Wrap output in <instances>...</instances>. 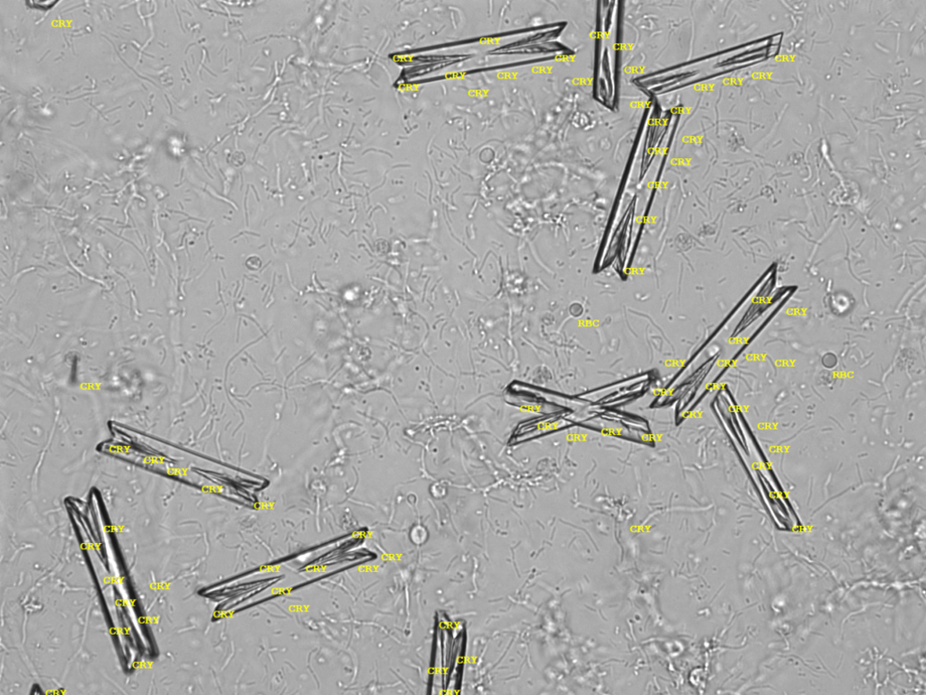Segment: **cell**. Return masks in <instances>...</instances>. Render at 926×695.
<instances>
[{
	"instance_id": "cell-1",
	"label": "cell",
	"mask_w": 926,
	"mask_h": 695,
	"mask_svg": "<svg viewBox=\"0 0 926 695\" xmlns=\"http://www.w3.org/2000/svg\"><path fill=\"white\" fill-rule=\"evenodd\" d=\"M637 200H633L620 224L612 236L606 255L603 259L604 268L615 263L620 269L625 268L628 248L631 245L636 212Z\"/></svg>"
},
{
	"instance_id": "cell-2",
	"label": "cell",
	"mask_w": 926,
	"mask_h": 695,
	"mask_svg": "<svg viewBox=\"0 0 926 695\" xmlns=\"http://www.w3.org/2000/svg\"><path fill=\"white\" fill-rule=\"evenodd\" d=\"M672 118V114L670 111H666L663 116L662 109L658 105H655L648 128L646 144L641 166L640 181L646 177L649 171L654 160L657 148L660 147L663 138L668 132Z\"/></svg>"
}]
</instances>
